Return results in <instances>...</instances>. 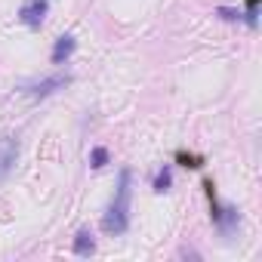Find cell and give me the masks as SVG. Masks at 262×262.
<instances>
[{"label": "cell", "instance_id": "obj_1", "mask_svg": "<svg viewBox=\"0 0 262 262\" xmlns=\"http://www.w3.org/2000/svg\"><path fill=\"white\" fill-rule=\"evenodd\" d=\"M129 185H133V173H129V170H120L114 201H111V207H108V213H105V219H102V228H105L108 234H123V231L129 228V191H133Z\"/></svg>", "mask_w": 262, "mask_h": 262}, {"label": "cell", "instance_id": "obj_2", "mask_svg": "<svg viewBox=\"0 0 262 262\" xmlns=\"http://www.w3.org/2000/svg\"><path fill=\"white\" fill-rule=\"evenodd\" d=\"M16 161H19V142L16 136H0V182H4L13 170H16Z\"/></svg>", "mask_w": 262, "mask_h": 262}, {"label": "cell", "instance_id": "obj_3", "mask_svg": "<svg viewBox=\"0 0 262 262\" xmlns=\"http://www.w3.org/2000/svg\"><path fill=\"white\" fill-rule=\"evenodd\" d=\"M50 13V0H25L22 10H19V19L28 25V28H40L43 19Z\"/></svg>", "mask_w": 262, "mask_h": 262}, {"label": "cell", "instance_id": "obj_4", "mask_svg": "<svg viewBox=\"0 0 262 262\" xmlns=\"http://www.w3.org/2000/svg\"><path fill=\"white\" fill-rule=\"evenodd\" d=\"M68 83H71V77H68V74H53V77H43V80H37V83L25 86V93H28V96L43 99V96H50V93H56V90L68 86Z\"/></svg>", "mask_w": 262, "mask_h": 262}, {"label": "cell", "instance_id": "obj_5", "mask_svg": "<svg viewBox=\"0 0 262 262\" xmlns=\"http://www.w3.org/2000/svg\"><path fill=\"white\" fill-rule=\"evenodd\" d=\"M213 219H216V225H219V231L222 234H231L234 228H237V210L234 207H213Z\"/></svg>", "mask_w": 262, "mask_h": 262}, {"label": "cell", "instance_id": "obj_6", "mask_svg": "<svg viewBox=\"0 0 262 262\" xmlns=\"http://www.w3.org/2000/svg\"><path fill=\"white\" fill-rule=\"evenodd\" d=\"M74 47H77V43H74V37H71V34L59 37V40H56V47H53V56H50V59H53V65H62V62H68V56L74 53Z\"/></svg>", "mask_w": 262, "mask_h": 262}, {"label": "cell", "instance_id": "obj_7", "mask_svg": "<svg viewBox=\"0 0 262 262\" xmlns=\"http://www.w3.org/2000/svg\"><path fill=\"white\" fill-rule=\"evenodd\" d=\"M74 253H77V256H90V253H96V241H93L90 231H77V237H74Z\"/></svg>", "mask_w": 262, "mask_h": 262}, {"label": "cell", "instance_id": "obj_8", "mask_svg": "<svg viewBox=\"0 0 262 262\" xmlns=\"http://www.w3.org/2000/svg\"><path fill=\"white\" fill-rule=\"evenodd\" d=\"M170 185H173V170L170 167H164L161 173H158V179H155V191H170Z\"/></svg>", "mask_w": 262, "mask_h": 262}, {"label": "cell", "instance_id": "obj_9", "mask_svg": "<svg viewBox=\"0 0 262 262\" xmlns=\"http://www.w3.org/2000/svg\"><path fill=\"white\" fill-rule=\"evenodd\" d=\"M105 164H108V151H105V148H93V155H90V167L102 170Z\"/></svg>", "mask_w": 262, "mask_h": 262}, {"label": "cell", "instance_id": "obj_10", "mask_svg": "<svg viewBox=\"0 0 262 262\" xmlns=\"http://www.w3.org/2000/svg\"><path fill=\"white\" fill-rule=\"evenodd\" d=\"M216 16H219V19H225V22L241 19V13H237V10H228V7H219V10H216Z\"/></svg>", "mask_w": 262, "mask_h": 262}, {"label": "cell", "instance_id": "obj_11", "mask_svg": "<svg viewBox=\"0 0 262 262\" xmlns=\"http://www.w3.org/2000/svg\"><path fill=\"white\" fill-rule=\"evenodd\" d=\"M179 161H182L185 167H201V161H198V158H188V155H179Z\"/></svg>", "mask_w": 262, "mask_h": 262}, {"label": "cell", "instance_id": "obj_12", "mask_svg": "<svg viewBox=\"0 0 262 262\" xmlns=\"http://www.w3.org/2000/svg\"><path fill=\"white\" fill-rule=\"evenodd\" d=\"M247 4H250V10H256V4H259V0H247Z\"/></svg>", "mask_w": 262, "mask_h": 262}]
</instances>
